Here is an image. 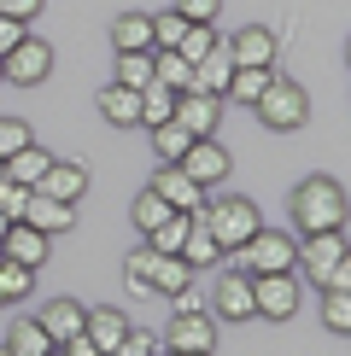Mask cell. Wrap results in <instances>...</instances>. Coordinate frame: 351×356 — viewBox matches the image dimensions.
I'll use <instances>...</instances> for the list:
<instances>
[{"label": "cell", "instance_id": "6da1fadb", "mask_svg": "<svg viewBox=\"0 0 351 356\" xmlns=\"http://www.w3.org/2000/svg\"><path fill=\"white\" fill-rule=\"evenodd\" d=\"M292 228L299 234H328V228H345V187L334 175H311L292 193Z\"/></svg>", "mask_w": 351, "mask_h": 356}, {"label": "cell", "instance_id": "7a4b0ae2", "mask_svg": "<svg viewBox=\"0 0 351 356\" xmlns=\"http://www.w3.org/2000/svg\"><path fill=\"white\" fill-rule=\"evenodd\" d=\"M199 222L211 228V240L223 245V257L228 251H240L252 234L263 228V216H258V204L252 199H240V193H228V199H211V204H199Z\"/></svg>", "mask_w": 351, "mask_h": 356}, {"label": "cell", "instance_id": "3957f363", "mask_svg": "<svg viewBox=\"0 0 351 356\" xmlns=\"http://www.w3.org/2000/svg\"><path fill=\"white\" fill-rule=\"evenodd\" d=\"M252 111H258V123H263V129H275V135H292V129H304V117H311V94H304L292 76H281V70H275L270 88L258 94V106H252Z\"/></svg>", "mask_w": 351, "mask_h": 356}, {"label": "cell", "instance_id": "277c9868", "mask_svg": "<svg viewBox=\"0 0 351 356\" xmlns=\"http://www.w3.org/2000/svg\"><path fill=\"white\" fill-rule=\"evenodd\" d=\"M292 251H299V240H287L281 228H258L252 240L240 251H228V257H234L240 275H292Z\"/></svg>", "mask_w": 351, "mask_h": 356}, {"label": "cell", "instance_id": "5b68a950", "mask_svg": "<svg viewBox=\"0 0 351 356\" xmlns=\"http://www.w3.org/2000/svg\"><path fill=\"white\" fill-rule=\"evenodd\" d=\"M0 76L18 82V88H41V82L53 76V47H47V41H36V35H24L18 47L0 58Z\"/></svg>", "mask_w": 351, "mask_h": 356}, {"label": "cell", "instance_id": "8992f818", "mask_svg": "<svg viewBox=\"0 0 351 356\" xmlns=\"http://www.w3.org/2000/svg\"><path fill=\"white\" fill-rule=\"evenodd\" d=\"M211 316L217 321H252L258 309H252V275H240L228 263L223 275H217V286H211Z\"/></svg>", "mask_w": 351, "mask_h": 356}, {"label": "cell", "instance_id": "52a82bcc", "mask_svg": "<svg viewBox=\"0 0 351 356\" xmlns=\"http://www.w3.org/2000/svg\"><path fill=\"white\" fill-rule=\"evenodd\" d=\"M345 257V228H328V234H304V245L292 251V269H304L322 286V280H328V269L334 263Z\"/></svg>", "mask_w": 351, "mask_h": 356}, {"label": "cell", "instance_id": "ba28073f", "mask_svg": "<svg viewBox=\"0 0 351 356\" xmlns=\"http://www.w3.org/2000/svg\"><path fill=\"white\" fill-rule=\"evenodd\" d=\"M252 309L263 321H287L299 309V280L292 275H252Z\"/></svg>", "mask_w": 351, "mask_h": 356}, {"label": "cell", "instance_id": "9c48e42d", "mask_svg": "<svg viewBox=\"0 0 351 356\" xmlns=\"http://www.w3.org/2000/svg\"><path fill=\"white\" fill-rule=\"evenodd\" d=\"M187 175H194L199 187H223L228 181V152L217 146V135H199V140H187V152L176 158Z\"/></svg>", "mask_w": 351, "mask_h": 356}, {"label": "cell", "instance_id": "30bf717a", "mask_svg": "<svg viewBox=\"0 0 351 356\" xmlns=\"http://www.w3.org/2000/svg\"><path fill=\"white\" fill-rule=\"evenodd\" d=\"M146 187H153L158 199L170 204V211H187V216H194L199 204H205V187H199V181H194V175H187L182 164H158V175H153Z\"/></svg>", "mask_w": 351, "mask_h": 356}, {"label": "cell", "instance_id": "8fae6325", "mask_svg": "<svg viewBox=\"0 0 351 356\" xmlns=\"http://www.w3.org/2000/svg\"><path fill=\"white\" fill-rule=\"evenodd\" d=\"M211 345H217V321L205 316V309L170 316V327H164V350H199V356H211Z\"/></svg>", "mask_w": 351, "mask_h": 356}, {"label": "cell", "instance_id": "7c38bea8", "mask_svg": "<svg viewBox=\"0 0 351 356\" xmlns=\"http://www.w3.org/2000/svg\"><path fill=\"white\" fill-rule=\"evenodd\" d=\"M129 333H135V327H129V316H123V309H111V304H94V309L82 316V339H88L100 356H111Z\"/></svg>", "mask_w": 351, "mask_h": 356}, {"label": "cell", "instance_id": "4fadbf2b", "mask_svg": "<svg viewBox=\"0 0 351 356\" xmlns=\"http://www.w3.org/2000/svg\"><path fill=\"white\" fill-rule=\"evenodd\" d=\"M176 123H182L194 140H199V135H217V123H223V99L187 88V94H176Z\"/></svg>", "mask_w": 351, "mask_h": 356}, {"label": "cell", "instance_id": "5bb4252c", "mask_svg": "<svg viewBox=\"0 0 351 356\" xmlns=\"http://www.w3.org/2000/svg\"><path fill=\"white\" fill-rule=\"evenodd\" d=\"M47 234L41 228H29V222H12L6 234H0V257L6 263H24V269H41V263H47Z\"/></svg>", "mask_w": 351, "mask_h": 356}, {"label": "cell", "instance_id": "9a60e30c", "mask_svg": "<svg viewBox=\"0 0 351 356\" xmlns=\"http://www.w3.org/2000/svg\"><path fill=\"white\" fill-rule=\"evenodd\" d=\"M234 65H246V70H270L275 65V35L263 24H246V29H234V41H223Z\"/></svg>", "mask_w": 351, "mask_h": 356}, {"label": "cell", "instance_id": "2e32d148", "mask_svg": "<svg viewBox=\"0 0 351 356\" xmlns=\"http://www.w3.org/2000/svg\"><path fill=\"white\" fill-rule=\"evenodd\" d=\"M24 222L29 228H41L53 240V234H65L70 222H77V204H65V199H47L41 187H29V204H24Z\"/></svg>", "mask_w": 351, "mask_h": 356}, {"label": "cell", "instance_id": "e0dca14e", "mask_svg": "<svg viewBox=\"0 0 351 356\" xmlns=\"http://www.w3.org/2000/svg\"><path fill=\"white\" fill-rule=\"evenodd\" d=\"M36 187L47 193V199H65V204H77L82 193H88V170H82V164H70V158H53V164H47V175H41Z\"/></svg>", "mask_w": 351, "mask_h": 356}, {"label": "cell", "instance_id": "ac0fdd59", "mask_svg": "<svg viewBox=\"0 0 351 356\" xmlns=\"http://www.w3.org/2000/svg\"><path fill=\"white\" fill-rule=\"evenodd\" d=\"M94 106H100V117H106L111 129H141V94H135V88H117V82H106Z\"/></svg>", "mask_w": 351, "mask_h": 356}, {"label": "cell", "instance_id": "d6986e66", "mask_svg": "<svg viewBox=\"0 0 351 356\" xmlns=\"http://www.w3.org/2000/svg\"><path fill=\"white\" fill-rule=\"evenodd\" d=\"M228 76H234V58H228L223 41H217V47L194 65V88H199V94H211V99H223L228 94Z\"/></svg>", "mask_w": 351, "mask_h": 356}, {"label": "cell", "instance_id": "ffe728a7", "mask_svg": "<svg viewBox=\"0 0 351 356\" xmlns=\"http://www.w3.org/2000/svg\"><path fill=\"white\" fill-rule=\"evenodd\" d=\"M82 316H88V309H82L77 298H53L36 321H41V333H47L53 345H65V339H77V333H82Z\"/></svg>", "mask_w": 351, "mask_h": 356}, {"label": "cell", "instance_id": "44dd1931", "mask_svg": "<svg viewBox=\"0 0 351 356\" xmlns=\"http://www.w3.org/2000/svg\"><path fill=\"white\" fill-rule=\"evenodd\" d=\"M176 257H182L187 269H217V263H223V245L211 240V228L199 222V211H194V222H187V240H182V251H176Z\"/></svg>", "mask_w": 351, "mask_h": 356}, {"label": "cell", "instance_id": "7402d4cb", "mask_svg": "<svg viewBox=\"0 0 351 356\" xmlns=\"http://www.w3.org/2000/svg\"><path fill=\"white\" fill-rule=\"evenodd\" d=\"M194 286V269H187L182 257H170V251H158L153 257V280H146V292H158V298H176V292Z\"/></svg>", "mask_w": 351, "mask_h": 356}, {"label": "cell", "instance_id": "603a6c76", "mask_svg": "<svg viewBox=\"0 0 351 356\" xmlns=\"http://www.w3.org/2000/svg\"><path fill=\"white\" fill-rule=\"evenodd\" d=\"M111 47L117 53H146V47H153V18H146V12H123V18H111Z\"/></svg>", "mask_w": 351, "mask_h": 356}, {"label": "cell", "instance_id": "cb8c5ba5", "mask_svg": "<svg viewBox=\"0 0 351 356\" xmlns=\"http://www.w3.org/2000/svg\"><path fill=\"white\" fill-rule=\"evenodd\" d=\"M0 345H6L12 356H47V350H58L53 339L41 333V321H36V316H18V321H12V333L0 339Z\"/></svg>", "mask_w": 351, "mask_h": 356}, {"label": "cell", "instance_id": "d4e9b609", "mask_svg": "<svg viewBox=\"0 0 351 356\" xmlns=\"http://www.w3.org/2000/svg\"><path fill=\"white\" fill-rule=\"evenodd\" d=\"M47 164H53V152L29 140L24 152H12V158H6V181H18V187H36L41 175H47Z\"/></svg>", "mask_w": 351, "mask_h": 356}, {"label": "cell", "instance_id": "484cf974", "mask_svg": "<svg viewBox=\"0 0 351 356\" xmlns=\"http://www.w3.org/2000/svg\"><path fill=\"white\" fill-rule=\"evenodd\" d=\"M270 76H275V65L270 70H246V65H234V76H228V106H258V94L270 88Z\"/></svg>", "mask_w": 351, "mask_h": 356}, {"label": "cell", "instance_id": "4316f807", "mask_svg": "<svg viewBox=\"0 0 351 356\" xmlns=\"http://www.w3.org/2000/svg\"><path fill=\"white\" fill-rule=\"evenodd\" d=\"M170 117H176V88L146 82L141 88V129H158V123H170Z\"/></svg>", "mask_w": 351, "mask_h": 356}, {"label": "cell", "instance_id": "83f0119b", "mask_svg": "<svg viewBox=\"0 0 351 356\" xmlns=\"http://www.w3.org/2000/svg\"><path fill=\"white\" fill-rule=\"evenodd\" d=\"M153 82L176 88V94H187V88H194V65H187L182 53H158V47H153Z\"/></svg>", "mask_w": 351, "mask_h": 356}, {"label": "cell", "instance_id": "f1b7e54d", "mask_svg": "<svg viewBox=\"0 0 351 356\" xmlns=\"http://www.w3.org/2000/svg\"><path fill=\"white\" fill-rule=\"evenodd\" d=\"M29 292H36V269H24V263H6V257H0V304H24Z\"/></svg>", "mask_w": 351, "mask_h": 356}, {"label": "cell", "instance_id": "f546056e", "mask_svg": "<svg viewBox=\"0 0 351 356\" xmlns=\"http://www.w3.org/2000/svg\"><path fill=\"white\" fill-rule=\"evenodd\" d=\"M111 82L141 94V88L153 82V47H146V53H117V76H111Z\"/></svg>", "mask_w": 351, "mask_h": 356}, {"label": "cell", "instance_id": "4dcf8cb0", "mask_svg": "<svg viewBox=\"0 0 351 356\" xmlns=\"http://www.w3.org/2000/svg\"><path fill=\"white\" fill-rule=\"evenodd\" d=\"M187 222H194L187 211H170L153 234H146V245H153V251H170V257H176V251H182V240H187Z\"/></svg>", "mask_w": 351, "mask_h": 356}, {"label": "cell", "instance_id": "1f68e13d", "mask_svg": "<svg viewBox=\"0 0 351 356\" xmlns=\"http://www.w3.org/2000/svg\"><path fill=\"white\" fill-rule=\"evenodd\" d=\"M187 140H194V135H187L176 117H170V123H158V129H153V152H158V164H176V158L187 152Z\"/></svg>", "mask_w": 351, "mask_h": 356}, {"label": "cell", "instance_id": "d6a6232c", "mask_svg": "<svg viewBox=\"0 0 351 356\" xmlns=\"http://www.w3.org/2000/svg\"><path fill=\"white\" fill-rule=\"evenodd\" d=\"M211 47H217V29H211V24H187V29H182V41H176V53H182L187 65H199Z\"/></svg>", "mask_w": 351, "mask_h": 356}, {"label": "cell", "instance_id": "836d02e7", "mask_svg": "<svg viewBox=\"0 0 351 356\" xmlns=\"http://www.w3.org/2000/svg\"><path fill=\"white\" fill-rule=\"evenodd\" d=\"M153 257H158L153 245H135V251L123 257V286H129V292H146V280H153Z\"/></svg>", "mask_w": 351, "mask_h": 356}, {"label": "cell", "instance_id": "e575fe53", "mask_svg": "<svg viewBox=\"0 0 351 356\" xmlns=\"http://www.w3.org/2000/svg\"><path fill=\"white\" fill-rule=\"evenodd\" d=\"M129 216H135V228H141V234H153V228H158V222H164V216H170V204H164V199H158V193H153V187H146V193H141V199H135V204H129Z\"/></svg>", "mask_w": 351, "mask_h": 356}, {"label": "cell", "instance_id": "d590c367", "mask_svg": "<svg viewBox=\"0 0 351 356\" xmlns=\"http://www.w3.org/2000/svg\"><path fill=\"white\" fill-rule=\"evenodd\" d=\"M322 321L328 333H351V292H322Z\"/></svg>", "mask_w": 351, "mask_h": 356}, {"label": "cell", "instance_id": "8d00e7d4", "mask_svg": "<svg viewBox=\"0 0 351 356\" xmlns=\"http://www.w3.org/2000/svg\"><path fill=\"white\" fill-rule=\"evenodd\" d=\"M182 12H158V18H153V47L158 53H176V41H182Z\"/></svg>", "mask_w": 351, "mask_h": 356}, {"label": "cell", "instance_id": "74e56055", "mask_svg": "<svg viewBox=\"0 0 351 356\" xmlns=\"http://www.w3.org/2000/svg\"><path fill=\"white\" fill-rule=\"evenodd\" d=\"M29 140H36V135H29V123H18V117H0V158L24 152Z\"/></svg>", "mask_w": 351, "mask_h": 356}, {"label": "cell", "instance_id": "f35d334b", "mask_svg": "<svg viewBox=\"0 0 351 356\" xmlns=\"http://www.w3.org/2000/svg\"><path fill=\"white\" fill-rule=\"evenodd\" d=\"M24 204H29V187L0 181V216H6V222H24Z\"/></svg>", "mask_w": 351, "mask_h": 356}, {"label": "cell", "instance_id": "ab89813d", "mask_svg": "<svg viewBox=\"0 0 351 356\" xmlns=\"http://www.w3.org/2000/svg\"><path fill=\"white\" fill-rule=\"evenodd\" d=\"M176 12H182V24H217L223 0H176Z\"/></svg>", "mask_w": 351, "mask_h": 356}, {"label": "cell", "instance_id": "60d3db41", "mask_svg": "<svg viewBox=\"0 0 351 356\" xmlns=\"http://www.w3.org/2000/svg\"><path fill=\"white\" fill-rule=\"evenodd\" d=\"M24 35H29V24H18V18H6V12H0V58H6L12 47H18Z\"/></svg>", "mask_w": 351, "mask_h": 356}, {"label": "cell", "instance_id": "b9f144b4", "mask_svg": "<svg viewBox=\"0 0 351 356\" xmlns=\"http://www.w3.org/2000/svg\"><path fill=\"white\" fill-rule=\"evenodd\" d=\"M41 6H47V0H0V12H6V18H18V24L41 18Z\"/></svg>", "mask_w": 351, "mask_h": 356}, {"label": "cell", "instance_id": "7bdbcfd3", "mask_svg": "<svg viewBox=\"0 0 351 356\" xmlns=\"http://www.w3.org/2000/svg\"><path fill=\"white\" fill-rule=\"evenodd\" d=\"M111 356H153V339H146V333H129V339H123V345H117Z\"/></svg>", "mask_w": 351, "mask_h": 356}, {"label": "cell", "instance_id": "ee69618b", "mask_svg": "<svg viewBox=\"0 0 351 356\" xmlns=\"http://www.w3.org/2000/svg\"><path fill=\"white\" fill-rule=\"evenodd\" d=\"M170 309H176V316H187V309H205V298L187 286V292H176V298H170Z\"/></svg>", "mask_w": 351, "mask_h": 356}, {"label": "cell", "instance_id": "f6af8a7d", "mask_svg": "<svg viewBox=\"0 0 351 356\" xmlns=\"http://www.w3.org/2000/svg\"><path fill=\"white\" fill-rule=\"evenodd\" d=\"M58 356H100V350H94V345H88V339L77 333V339H65V345H58Z\"/></svg>", "mask_w": 351, "mask_h": 356}, {"label": "cell", "instance_id": "bcb514c9", "mask_svg": "<svg viewBox=\"0 0 351 356\" xmlns=\"http://www.w3.org/2000/svg\"><path fill=\"white\" fill-rule=\"evenodd\" d=\"M0 181H6V158H0Z\"/></svg>", "mask_w": 351, "mask_h": 356}, {"label": "cell", "instance_id": "7dc6e473", "mask_svg": "<svg viewBox=\"0 0 351 356\" xmlns=\"http://www.w3.org/2000/svg\"><path fill=\"white\" fill-rule=\"evenodd\" d=\"M6 228H12V222H6V216H0V234H6Z\"/></svg>", "mask_w": 351, "mask_h": 356}, {"label": "cell", "instance_id": "c3c4849f", "mask_svg": "<svg viewBox=\"0 0 351 356\" xmlns=\"http://www.w3.org/2000/svg\"><path fill=\"white\" fill-rule=\"evenodd\" d=\"M0 356H12V350H6V345H0Z\"/></svg>", "mask_w": 351, "mask_h": 356}]
</instances>
